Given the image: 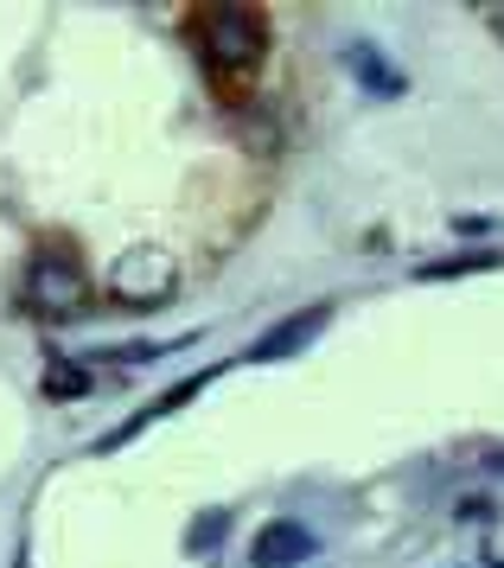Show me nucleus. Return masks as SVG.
I'll use <instances>...</instances> for the list:
<instances>
[{
	"mask_svg": "<svg viewBox=\"0 0 504 568\" xmlns=\"http://www.w3.org/2000/svg\"><path fill=\"white\" fill-rule=\"evenodd\" d=\"M26 307L39 313V320H77V313L90 307V275H83V262L71 250H39V256L26 262Z\"/></svg>",
	"mask_w": 504,
	"mask_h": 568,
	"instance_id": "1",
	"label": "nucleus"
},
{
	"mask_svg": "<svg viewBox=\"0 0 504 568\" xmlns=\"http://www.w3.org/2000/svg\"><path fill=\"white\" fill-rule=\"evenodd\" d=\"M269 52V20L255 7H211L204 20V64H218L230 78H250Z\"/></svg>",
	"mask_w": 504,
	"mask_h": 568,
	"instance_id": "2",
	"label": "nucleus"
},
{
	"mask_svg": "<svg viewBox=\"0 0 504 568\" xmlns=\"http://www.w3.org/2000/svg\"><path fill=\"white\" fill-rule=\"evenodd\" d=\"M173 287H179V268H173V256L153 250V243L122 250V256L109 262V301H122V307H160Z\"/></svg>",
	"mask_w": 504,
	"mask_h": 568,
	"instance_id": "3",
	"label": "nucleus"
},
{
	"mask_svg": "<svg viewBox=\"0 0 504 568\" xmlns=\"http://www.w3.org/2000/svg\"><path fill=\"white\" fill-rule=\"evenodd\" d=\"M326 320H332V307H301V313H288L281 326H269V333L250 345V358L255 364H281V358H294L301 345H313V338L326 333Z\"/></svg>",
	"mask_w": 504,
	"mask_h": 568,
	"instance_id": "4",
	"label": "nucleus"
},
{
	"mask_svg": "<svg viewBox=\"0 0 504 568\" xmlns=\"http://www.w3.org/2000/svg\"><path fill=\"white\" fill-rule=\"evenodd\" d=\"M255 568H301L313 556V530L294 524V517H275V524H262L255 530Z\"/></svg>",
	"mask_w": 504,
	"mask_h": 568,
	"instance_id": "5",
	"label": "nucleus"
},
{
	"mask_svg": "<svg viewBox=\"0 0 504 568\" xmlns=\"http://www.w3.org/2000/svg\"><path fill=\"white\" fill-rule=\"evenodd\" d=\"M345 58H352V78L364 83V90H377V97H403V90H409V78L377 52V45H352Z\"/></svg>",
	"mask_w": 504,
	"mask_h": 568,
	"instance_id": "6",
	"label": "nucleus"
},
{
	"mask_svg": "<svg viewBox=\"0 0 504 568\" xmlns=\"http://www.w3.org/2000/svg\"><path fill=\"white\" fill-rule=\"evenodd\" d=\"M90 384H97V377H90L83 364H71V358H51L46 377H39V389H46L51 403H77V396H90Z\"/></svg>",
	"mask_w": 504,
	"mask_h": 568,
	"instance_id": "7",
	"label": "nucleus"
},
{
	"mask_svg": "<svg viewBox=\"0 0 504 568\" xmlns=\"http://www.w3.org/2000/svg\"><path fill=\"white\" fill-rule=\"evenodd\" d=\"M480 268H498V256H454V262H429L415 268L422 282H447V275H480Z\"/></svg>",
	"mask_w": 504,
	"mask_h": 568,
	"instance_id": "8",
	"label": "nucleus"
},
{
	"mask_svg": "<svg viewBox=\"0 0 504 568\" xmlns=\"http://www.w3.org/2000/svg\"><path fill=\"white\" fill-rule=\"evenodd\" d=\"M218 537H224V511L199 517V530H192V549H204V542H218Z\"/></svg>",
	"mask_w": 504,
	"mask_h": 568,
	"instance_id": "9",
	"label": "nucleus"
},
{
	"mask_svg": "<svg viewBox=\"0 0 504 568\" xmlns=\"http://www.w3.org/2000/svg\"><path fill=\"white\" fill-rule=\"evenodd\" d=\"M454 231L460 236H485V231H492V217H480V211H473V217H454Z\"/></svg>",
	"mask_w": 504,
	"mask_h": 568,
	"instance_id": "10",
	"label": "nucleus"
},
{
	"mask_svg": "<svg viewBox=\"0 0 504 568\" xmlns=\"http://www.w3.org/2000/svg\"><path fill=\"white\" fill-rule=\"evenodd\" d=\"M480 13L492 20V32H504V0H480Z\"/></svg>",
	"mask_w": 504,
	"mask_h": 568,
	"instance_id": "11",
	"label": "nucleus"
},
{
	"mask_svg": "<svg viewBox=\"0 0 504 568\" xmlns=\"http://www.w3.org/2000/svg\"><path fill=\"white\" fill-rule=\"evenodd\" d=\"M492 466H498V473H504V454H492Z\"/></svg>",
	"mask_w": 504,
	"mask_h": 568,
	"instance_id": "12",
	"label": "nucleus"
}]
</instances>
